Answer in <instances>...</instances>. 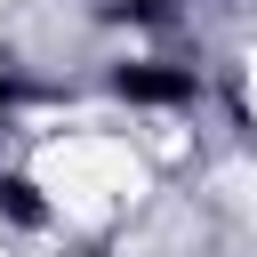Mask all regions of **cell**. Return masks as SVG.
I'll list each match as a JSON object with an SVG mask.
<instances>
[{
  "label": "cell",
  "mask_w": 257,
  "mask_h": 257,
  "mask_svg": "<svg viewBox=\"0 0 257 257\" xmlns=\"http://www.w3.org/2000/svg\"><path fill=\"white\" fill-rule=\"evenodd\" d=\"M104 8H112V16H161L169 0H104Z\"/></svg>",
  "instance_id": "obj_1"
}]
</instances>
